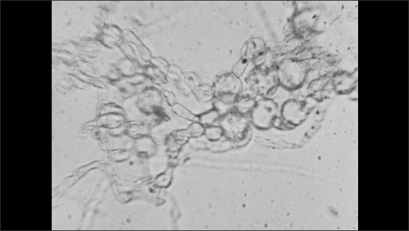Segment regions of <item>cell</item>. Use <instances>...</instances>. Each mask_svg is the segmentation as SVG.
Segmentation results:
<instances>
[{
	"instance_id": "obj_1",
	"label": "cell",
	"mask_w": 409,
	"mask_h": 231,
	"mask_svg": "<svg viewBox=\"0 0 409 231\" xmlns=\"http://www.w3.org/2000/svg\"><path fill=\"white\" fill-rule=\"evenodd\" d=\"M308 73L307 65L294 60H286L280 63L275 76L278 84L288 90H296L303 86Z\"/></svg>"
},
{
	"instance_id": "obj_2",
	"label": "cell",
	"mask_w": 409,
	"mask_h": 231,
	"mask_svg": "<svg viewBox=\"0 0 409 231\" xmlns=\"http://www.w3.org/2000/svg\"><path fill=\"white\" fill-rule=\"evenodd\" d=\"M278 105L271 98H263L257 100L249 114V119L256 129L267 131L275 123L277 117Z\"/></svg>"
},
{
	"instance_id": "obj_3",
	"label": "cell",
	"mask_w": 409,
	"mask_h": 231,
	"mask_svg": "<svg viewBox=\"0 0 409 231\" xmlns=\"http://www.w3.org/2000/svg\"><path fill=\"white\" fill-rule=\"evenodd\" d=\"M246 82L254 94L263 98L273 95L278 85L275 75L260 67L253 69L247 75Z\"/></svg>"
},
{
	"instance_id": "obj_4",
	"label": "cell",
	"mask_w": 409,
	"mask_h": 231,
	"mask_svg": "<svg viewBox=\"0 0 409 231\" xmlns=\"http://www.w3.org/2000/svg\"><path fill=\"white\" fill-rule=\"evenodd\" d=\"M224 136L237 142H241L247 138L249 130V119L232 110L220 118Z\"/></svg>"
},
{
	"instance_id": "obj_5",
	"label": "cell",
	"mask_w": 409,
	"mask_h": 231,
	"mask_svg": "<svg viewBox=\"0 0 409 231\" xmlns=\"http://www.w3.org/2000/svg\"><path fill=\"white\" fill-rule=\"evenodd\" d=\"M265 50V45L262 39L258 38L249 39L244 44L241 57L233 66L231 73L239 77H241L246 71L249 63L259 58L264 53Z\"/></svg>"
},
{
	"instance_id": "obj_6",
	"label": "cell",
	"mask_w": 409,
	"mask_h": 231,
	"mask_svg": "<svg viewBox=\"0 0 409 231\" xmlns=\"http://www.w3.org/2000/svg\"><path fill=\"white\" fill-rule=\"evenodd\" d=\"M215 96L230 95L238 96L243 91V85L240 77L232 73L218 76L212 85Z\"/></svg>"
},
{
	"instance_id": "obj_7",
	"label": "cell",
	"mask_w": 409,
	"mask_h": 231,
	"mask_svg": "<svg viewBox=\"0 0 409 231\" xmlns=\"http://www.w3.org/2000/svg\"><path fill=\"white\" fill-rule=\"evenodd\" d=\"M280 114L283 120L293 126L302 124L307 117L304 102L297 100H288L284 103Z\"/></svg>"
},
{
	"instance_id": "obj_8",
	"label": "cell",
	"mask_w": 409,
	"mask_h": 231,
	"mask_svg": "<svg viewBox=\"0 0 409 231\" xmlns=\"http://www.w3.org/2000/svg\"><path fill=\"white\" fill-rule=\"evenodd\" d=\"M161 102L162 95L160 92L154 87H148L141 93L139 105L145 113L152 114L156 108L161 106Z\"/></svg>"
},
{
	"instance_id": "obj_9",
	"label": "cell",
	"mask_w": 409,
	"mask_h": 231,
	"mask_svg": "<svg viewBox=\"0 0 409 231\" xmlns=\"http://www.w3.org/2000/svg\"><path fill=\"white\" fill-rule=\"evenodd\" d=\"M101 30L102 31L97 40L100 44L108 48L118 46L123 39V31L118 26L105 24L102 27Z\"/></svg>"
},
{
	"instance_id": "obj_10",
	"label": "cell",
	"mask_w": 409,
	"mask_h": 231,
	"mask_svg": "<svg viewBox=\"0 0 409 231\" xmlns=\"http://www.w3.org/2000/svg\"><path fill=\"white\" fill-rule=\"evenodd\" d=\"M256 96L255 94L251 90L249 93L242 91L236 99L233 110L244 116H249L257 102Z\"/></svg>"
},
{
	"instance_id": "obj_11",
	"label": "cell",
	"mask_w": 409,
	"mask_h": 231,
	"mask_svg": "<svg viewBox=\"0 0 409 231\" xmlns=\"http://www.w3.org/2000/svg\"><path fill=\"white\" fill-rule=\"evenodd\" d=\"M193 93L199 102L207 103L214 100L215 95L212 86L206 84H200L193 89Z\"/></svg>"
},
{
	"instance_id": "obj_12",
	"label": "cell",
	"mask_w": 409,
	"mask_h": 231,
	"mask_svg": "<svg viewBox=\"0 0 409 231\" xmlns=\"http://www.w3.org/2000/svg\"><path fill=\"white\" fill-rule=\"evenodd\" d=\"M142 70L143 75L155 84H162L167 82L166 75L150 64L143 67Z\"/></svg>"
},
{
	"instance_id": "obj_13",
	"label": "cell",
	"mask_w": 409,
	"mask_h": 231,
	"mask_svg": "<svg viewBox=\"0 0 409 231\" xmlns=\"http://www.w3.org/2000/svg\"><path fill=\"white\" fill-rule=\"evenodd\" d=\"M138 62L132 61L125 58L120 60L117 65V68L120 71L121 75L125 77H130L136 75L138 70Z\"/></svg>"
},
{
	"instance_id": "obj_14",
	"label": "cell",
	"mask_w": 409,
	"mask_h": 231,
	"mask_svg": "<svg viewBox=\"0 0 409 231\" xmlns=\"http://www.w3.org/2000/svg\"><path fill=\"white\" fill-rule=\"evenodd\" d=\"M221 117V116L220 115L219 112L213 108L199 115V122L203 125L204 127L212 126L217 121H219Z\"/></svg>"
},
{
	"instance_id": "obj_15",
	"label": "cell",
	"mask_w": 409,
	"mask_h": 231,
	"mask_svg": "<svg viewBox=\"0 0 409 231\" xmlns=\"http://www.w3.org/2000/svg\"><path fill=\"white\" fill-rule=\"evenodd\" d=\"M172 110L174 114L179 116V117L189 121H192L193 122H199V116L195 115L190 110L184 107L183 105L176 103V104L172 105Z\"/></svg>"
},
{
	"instance_id": "obj_16",
	"label": "cell",
	"mask_w": 409,
	"mask_h": 231,
	"mask_svg": "<svg viewBox=\"0 0 409 231\" xmlns=\"http://www.w3.org/2000/svg\"><path fill=\"white\" fill-rule=\"evenodd\" d=\"M204 136L211 142H215L221 140L224 136V129L221 125H212L205 127Z\"/></svg>"
},
{
	"instance_id": "obj_17",
	"label": "cell",
	"mask_w": 409,
	"mask_h": 231,
	"mask_svg": "<svg viewBox=\"0 0 409 231\" xmlns=\"http://www.w3.org/2000/svg\"><path fill=\"white\" fill-rule=\"evenodd\" d=\"M100 43L98 40L88 39L82 45V50L87 57L94 58L97 57L100 49Z\"/></svg>"
},
{
	"instance_id": "obj_18",
	"label": "cell",
	"mask_w": 409,
	"mask_h": 231,
	"mask_svg": "<svg viewBox=\"0 0 409 231\" xmlns=\"http://www.w3.org/2000/svg\"><path fill=\"white\" fill-rule=\"evenodd\" d=\"M123 121L124 118L122 116L116 115V114L103 116L100 119L101 124L110 128H116L120 126Z\"/></svg>"
},
{
	"instance_id": "obj_19",
	"label": "cell",
	"mask_w": 409,
	"mask_h": 231,
	"mask_svg": "<svg viewBox=\"0 0 409 231\" xmlns=\"http://www.w3.org/2000/svg\"><path fill=\"white\" fill-rule=\"evenodd\" d=\"M204 129L205 127L199 122H194L189 126L186 130L189 138H197L202 136H204Z\"/></svg>"
},
{
	"instance_id": "obj_20",
	"label": "cell",
	"mask_w": 409,
	"mask_h": 231,
	"mask_svg": "<svg viewBox=\"0 0 409 231\" xmlns=\"http://www.w3.org/2000/svg\"><path fill=\"white\" fill-rule=\"evenodd\" d=\"M119 48L125 55L126 58L132 61L137 62V57L133 47L127 42L121 41L118 44Z\"/></svg>"
},
{
	"instance_id": "obj_21",
	"label": "cell",
	"mask_w": 409,
	"mask_h": 231,
	"mask_svg": "<svg viewBox=\"0 0 409 231\" xmlns=\"http://www.w3.org/2000/svg\"><path fill=\"white\" fill-rule=\"evenodd\" d=\"M149 63L152 65V66L156 67V68H158L161 71H162L165 75H167L170 65L168 64V62L164 59V58L161 57H152Z\"/></svg>"
},
{
	"instance_id": "obj_22",
	"label": "cell",
	"mask_w": 409,
	"mask_h": 231,
	"mask_svg": "<svg viewBox=\"0 0 409 231\" xmlns=\"http://www.w3.org/2000/svg\"><path fill=\"white\" fill-rule=\"evenodd\" d=\"M182 78L185 81L186 84L188 85L189 86H193V88L194 87L199 85V77L195 75V73H183L182 75Z\"/></svg>"
},
{
	"instance_id": "obj_23",
	"label": "cell",
	"mask_w": 409,
	"mask_h": 231,
	"mask_svg": "<svg viewBox=\"0 0 409 231\" xmlns=\"http://www.w3.org/2000/svg\"><path fill=\"white\" fill-rule=\"evenodd\" d=\"M148 131H149V129L147 126L140 125H132L128 130V131L133 135L138 137L145 136V134L147 133Z\"/></svg>"
},
{
	"instance_id": "obj_24",
	"label": "cell",
	"mask_w": 409,
	"mask_h": 231,
	"mask_svg": "<svg viewBox=\"0 0 409 231\" xmlns=\"http://www.w3.org/2000/svg\"><path fill=\"white\" fill-rule=\"evenodd\" d=\"M171 177H172V170H170L169 171L166 172L165 175L159 176L157 182L158 183L159 185L166 187V185H168V184L170 183L171 181Z\"/></svg>"
},
{
	"instance_id": "obj_25",
	"label": "cell",
	"mask_w": 409,
	"mask_h": 231,
	"mask_svg": "<svg viewBox=\"0 0 409 231\" xmlns=\"http://www.w3.org/2000/svg\"><path fill=\"white\" fill-rule=\"evenodd\" d=\"M163 96L165 98L168 104L170 105L171 107L176 104V98H175L174 94L173 93L172 91L164 90L163 92Z\"/></svg>"
}]
</instances>
